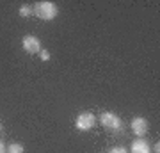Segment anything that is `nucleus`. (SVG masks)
Listing matches in <instances>:
<instances>
[{
    "mask_svg": "<svg viewBox=\"0 0 160 153\" xmlns=\"http://www.w3.org/2000/svg\"><path fill=\"white\" fill-rule=\"evenodd\" d=\"M34 13H36V16L38 18L45 20V22H50V20H53V18H57L59 9H57V6H55L53 2L45 0V2H38V4H36Z\"/></svg>",
    "mask_w": 160,
    "mask_h": 153,
    "instance_id": "f257e3e1",
    "label": "nucleus"
},
{
    "mask_svg": "<svg viewBox=\"0 0 160 153\" xmlns=\"http://www.w3.org/2000/svg\"><path fill=\"white\" fill-rule=\"evenodd\" d=\"M94 123H96L94 114H91V112H80L78 116H77L75 126H77L80 132H86V130H91L92 126H94Z\"/></svg>",
    "mask_w": 160,
    "mask_h": 153,
    "instance_id": "f03ea898",
    "label": "nucleus"
},
{
    "mask_svg": "<svg viewBox=\"0 0 160 153\" xmlns=\"http://www.w3.org/2000/svg\"><path fill=\"white\" fill-rule=\"evenodd\" d=\"M22 46H23V50L27 52V54H39L41 52V43L39 39L36 38V36H23V39H22Z\"/></svg>",
    "mask_w": 160,
    "mask_h": 153,
    "instance_id": "7ed1b4c3",
    "label": "nucleus"
},
{
    "mask_svg": "<svg viewBox=\"0 0 160 153\" xmlns=\"http://www.w3.org/2000/svg\"><path fill=\"white\" fill-rule=\"evenodd\" d=\"M100 123H102L103 126H107V128L118 130L121 126V119H119V116L114 114V112H103L102 116H100Z\"/></svg>",
    "mask_w": 160,
    "mask_h": 153,
    "instance_id": "20e7f679",
    "label": "nucleus"
},
{
    "mask_svg": "<svg viewBox=\"0 0 160 153\" xmlns=\"http://www.w3.org/2000/svg\"><path fill=\"white\" fill-rule=\"evenodd\" d=\"M132 132L137 137H144L148 132V121L144 118H133L132 119Z\"/></svg>",
    "mask_w": 160,
    "mask_h": 153,
    "instance_id": "39448f33",
    "label": "nucleus"
},
{
    "mask_svg": "<svg viewBox=\"0 0 160 153\" xmlns=\"http://www.w3.org/2000/svg\"><path fill=\"white\" fill-rule=\"evenodd\" d=\"M130 153H149V144L146 139H135L132 142V148H130Z\"/></svg>",
    "mask_w": 160,
    "mask_h": 153,
    "instance_id": "423d86ee",
    "label": "nucleus"
},
{
    "mask_svg": "<svg viewBox=\"0 0 160 153\" xmlns=\"http://www.w3.org/2000/svg\"><path fill=\"white\" fill-rule=\"evenodd\" d=\"M6 153H23V146L22 144H18V142H12L11 146L7 148Z\"/></svg>",
    "mask_w": 160,
    "mask_h": 153,
    "instance_id": "0eeeda50",
    "label": "nucleus"
},
{
    "mask_svg": "<svg viewBox=\"0 0 160 153\" xmlns=\"http://www.w3.org/2000/svg\"><path fill=\"white\" fill-rule=\"evenodd\" d=\"M30 14H32V7H29V6L20 7V16L22 18H27V16H30Z\"/></svg>",
    "mask_w": 160,
    "mask_h": 153,
    "instance_id": "6e6552de",
    "label": "nucleus"
},
{
    "mask_svg": "<svg viewBox=\"0 0 160 153\" xmlns=\"http://www.w3.org/2000/svg\"><path fill=\"white\" fill-rule=\"evenodd\" d=\"M39 57H41V61H48V59H50V52L48 50H41Z\"/></svg>",
    "mask_w": 160,
    "mask_h": 153,
    "instance_id": "1a4fd4ad",
    "label": "nucleus"
},
{
    "mask_svg": "<svg viewBox=\"0 0 160 153\" xmlns=\"http://www.w3.org/2000/svg\"><path fill=\"white\" fill-rule=\"evenodd\" d=\"M109 153H126V148H112V150H110Z\"/></svg>",
    "mask_w": 160,
    "mask_h": 153,
    "instance_id": "9d476101",
    "label": "nucleus"
},
{
    "mask_svg": "<svg viewBox=\"0 0 160 153\" xmlns=\"http://www.w3.org/2000/svg\"><path fill=\"white\" fill-rule=\"evenodd\" d=\"M7 151V148H6V144H4V142L0 141V153H6Z\"/></svg>",
    "mask_w": 160,
    "mask_h": 153,
    "instance_id": "9b49d317",
    "label": "nucleus"
},
{
    "mask_svg": "<svg viewBox=\"0 0 160 153\" xmlns=\"http://www.w3.org/2000/svg\"><path fill=\"white\" fill-rule=\"evenodd\" d=\"M0 130H2V123H0Z\"/></svg>",
    "mask_w": 160,
    "mask_h": 153,
    "instance_id": "f8f14e48",
    "label": "nucleus"
}]
</instances>
